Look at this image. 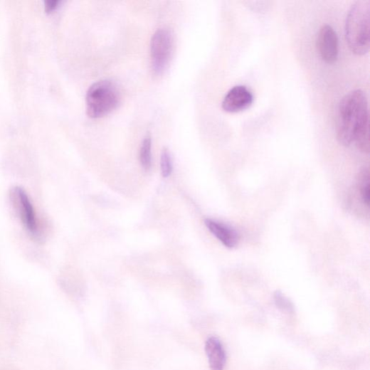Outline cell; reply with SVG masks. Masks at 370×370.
<instances>
[{
	"mask_svg": "<svg viewBox=\"0 0 370 370\" xmlns=\"http://www.w3.org/2000/svg\"><path fill=\"white\" fill-rule=\"evenodd\" d=\"M58 4V1H55V0H51V1L46 2V8H48L50 11L53 10L57 7Z\"/></svg>",
	"mask_w": 370,
	"mask_h": 370,
	"instance_id": "cell-14",
	"label": "cell"
},
{
	"mask_svg": "<svg viewBox=\"0 0 370 370\" xmlns=\"http://www.w3.org/2000/svg\"><path fill=\"white\" fill-rule=\"evenodd\" d=\"M253 101V95L246 86L236 85L227 92L222 102V108L226 112L236 113L249 108Z\"/></svg>",
	"mask_w": 370,
	"mask_h": 370,
	"instance_id": "cell-6",
	"label": "cell"
},
{
	"mask_svg": "<svg viewBox=\"0 0 370 370\" xmlns=\"http://www.w3.org/2000/svg\"><path fill=\"white\" fill-rule=\"evenodd\" d=\"M173 49V36L165 28L157 30L151 42L152 68L157 75L162 74L169 65Z\"/></svg>",
	"mask_w": 370,
	"mask_h": 370,
	"instance_id": "cell-4",
	"label": "cell"
},
{
	"mask_svg": "<svg viewBox=\"0 0 370 370\" xmlns=\"http://www.w3.org/2000/svg\"><path fill=\"white\" fill-rule=\"evenodd\" d=\"M317 48L322 60L333 63L339 56V39L337 32L329 25L320 28L317 34Z\"/></svg>",
	"mask_w": 370,
	"mask_h": 370,
	"instance_id": "cell-5",
	"label": "cell"
},
{
	"mask_svg": "<svg viewBox=\"0 0 370 370\" xmlns=\"http://www.w3.org/2000/svg\"><path fill=\"white\" fill-rule=\"evenodd\" d=\"M360 193L365 205H369V171L364 168L360 173Z\"/></svg>",
	"mask_w": 370,
	"mask_h": 370,
	"instance_id": "cell-12",
	"label": "cell"
},
{
	"mask_svg": "<svg viewBox=\"0 0 370 370\" xmlns=\"http://www.w3.org/2000/svg\"><path fill=\"white\" fill-rule=\"evenodd\" d=\"M14 201L23 223L30 233L35 236L37 233L38 226L33 207L23 189L16 188L12 193Z\"/></svg>",
	"mask_w": 370,
	"mask_h": 370,
	"instance_id": "cell-7",
	"label": "cell"
},
{
	"mask_svg": "<svg viewBox=\"0 0 370 370\" xmlns=\"http://www.w3.org/2000/svg\"><path fill=\"white\" fill-rule=\"evenodd\" d=\"M274 302L277 308L282 312L291 314L295 312V306L290 300L281 291H277L274 294Z\"/></svg>",
	"mask_w": 370,
	"mask_h": 370,
	"instance_id": "cell-11",
	"label": "cell"
},
{
	"mask_svg": "<svg viewBox=\"0 0 370 370\" xmlns=\"http://www.w3.org/2000/svg\"><path fill=\"white\" fill-rule=\"evenodd\" d=\"M173 164L169 151L164 149L161 155V171L164 177H169L172 172Z\"/></svg>",
	"mask_w": 370,
	"mask_h": 370,
	"instance_id": "cell-13",
	"label": "cell"
},
{
	"mask_svg": "<svg viewBox=\"0 0 370 370\" xmlns=\"http://www.w3.org/2000/svg\"><path fill=\"white\" fill-rule=\"evenodd\" d=\"M205 224L210 233L226 248H234L238 246L240 235L234 228L211 218H206Z\"/></svg>",
	"mask_w": 370,
	"mask_h": 370,
	"instance_id": "cell-8",
	"label": "cell"
},
{
	"mask_svg": "<svg viewBox=\"0 0 370 370\" xmlns=\"http://www.w3.org/2000/svg\"><path fill=\"white\" fill-rule=\"evenodd\" d=\"M140 161L142 166L146 171L150 170L152 164V137L147 135L144 139L140 152Z\"/></svg>",
	"mask_w": 370,
	"mask_h": 370,
	"instance_id": "cell-10",
	"label": "cell"
},
{
	"mask_svg": "<svg viewBox=\"0 0 370 370\" xmlns=\"http://www.w3.org/2000/svg\"><path fill=\"white\" fill-rule=\"evenodd\" d=\"M205 350L211 370H224L226 352L221 342L214 337L208 338Z\"/></svg>",
	"mask_w": 370,
	"mask_h": 370,
	"instance_id": "cell-9",
	"label": "cell"
},
{
	"mask_svg": "<svg viewBox=\"0 0 370 370\" xmlns=\"http://www.w3.org/2000/svg\"><path fill=\"white\" fill-rule=\"evenodd\" d=\"M339 143L349 147L355 143L363 153H369V117L366 97L361 90L349 92L341 100L337 120Z\"/></svg>",
	"mask_w": 370,
	"mask_h": 370,
	"instance_id": "cell-1",
	"label": "cell"
},
{
	"mask_svg": "<svg viewBox=\"0 0 370 370\" xmlns=\"http://www.w3.org/2000/svg\"><path fill=\"white\" fill-rule=\"evenodd\" d=\"M120 100L117 85L104 80L92 84L86 95V112L91 118H100L115 110Z\"/></svg>",
	"mask_w": 370,
	"mask_h": 370,
	"instance_id": "cell-3",
	"label": "cell"
},
{
	"mask_svg": "<svg viewBox=\"0 0 370 370\" xmlns=\"http://www.w3.org/2000/svg\"><path fill=\"white\" fill-rule=\"evenodd\" d=\"M370 1L359 0L349 11L346 21V38L352 52L364 56L369 50Z\"/></svg>",
	"mask_w": 370,
	"mask_h": 370,
	"instance_id": "cell-2",
	"label": "cell"
}]
</instances>
